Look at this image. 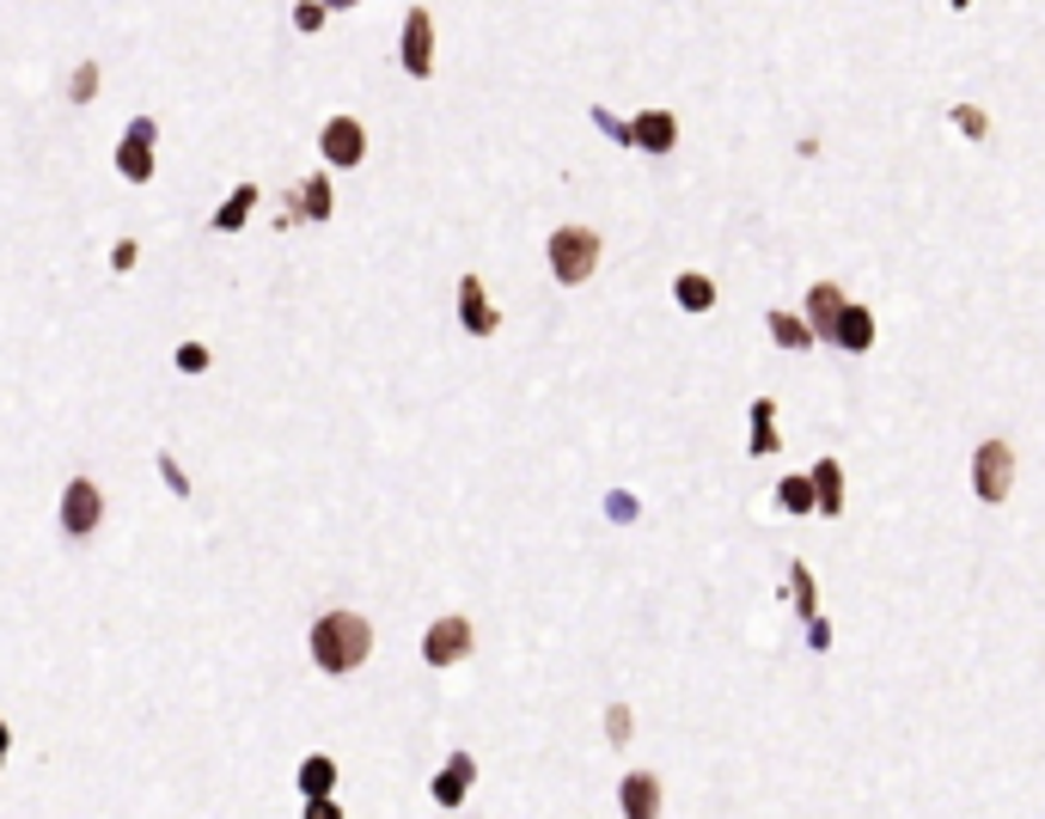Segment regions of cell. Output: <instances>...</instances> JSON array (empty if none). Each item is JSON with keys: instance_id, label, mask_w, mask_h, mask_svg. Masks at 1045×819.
<instances>
[{"instance_id": "1", "label": "cell", "mask_w": 1045, "mask_h": 819, "mask_svg": "<svg viewBox=\"0 0 1045 819\" xmlns=\"http://www.w3.org/2000/svg\"><path fill=\"white\" fill-rule=\"evenodd\" d=\"M368 654H373V624L361 612H324L312 624V661L324 673H355Z\"/></svg>"}, {"instance_id": "2", "label": "cell", "mask_w": 1045, "mask_h": 819, "mask_svg": "<svg viewBox=\"0 0 1045 819\" xmlns=\"http://www.w3.org/2000/svg\"><path fill=\"white\" fill-rule=\"evenodd\" d=\"M600 251L605 245L593 227H556L544 257H551V276L563 281V288H581V281H593V269H600Z\"/></svg>"}, {"instance_id": "3", "label": "cell", "mask_w": 1045, "mask_h": 819, "mask_svg": "<svg viewBox=\"0 0 1045 819\" xmlns=\"http://www.w3.org/2000/svg\"><path fill=\"white\" fill-rule=\"evenodd\" d=\"M1014 490V447L1009 441H978V453H972V495L978 502H1009Z\"/></svg>"}, {"instance_id": "4", "label": "cell", "mask_w": 1045, "mask_h": 819, "mask_svg": "<svg viewBox=\"0 0 1045 819\" xmlns=\"http://www.w3.org/2000/svg\"><path fill=\"white\" fill-rule=\"evenodd\" d=\"M98 520H105V495H98L93 478H74L62 490V532L68 539H93Z\"/></svg>"}, {"instance_id": "5", "label": "cell", "mask_w": 1045, "mask_h": 819, "mask_svg": "<svg viewBox=\"0 0 1045 819\" xmlns=\"http://www.w3.org/2000/svg\"><path fill=\"white\" fill-rule=\"evenodd\" d=\"M398 56H404V74H410V80H429L434 74V19H429V7H410V13H404Z\"/></svg>"}, {"instance_id": "6", "label": "cell", "mask_w": 1045, "mask_h": 819, "mask_svg": "<svg viewBox=\"0 0 1045 819\" xmlns=\"http://www.w3.org/2000/svg\"><path fill=\"white\" fill-rule=\"evenodd\" d=\"M319 154L331 159L337 171L361 166V159H368V129L355 123V117H331V123L319 129Z\"/></svg>"}, {"instance_id": "7", "label": "cell", "mask_w": 1045, "mask_h": 819, "mask_svg": "<svg viewBox=\"0 0 1045 819\" xmlns=\"http://www.w3.org/2000/svg\"><path fill=\"white\" fill-rule=\"evenodd\" d=\"M471 654V624L465 618H434L429 636H422V661L429 666H459Z\"/></svg>"}, {"instance_id": "8", "label": "cell", "mask_w": 1045, "mask_h": 819, "mask_svg": "<svg viewBox=\"0 0 1045 819\" xmlns=\"http://www.w3.org/2000/svg\"><path fill=\"white\" fill-rule=\"evenodd\" d=\"M630 141H636V154H673L678 147V117L661 110V105H648L642 117H630Z\"/></svg>"}, {"instance_id": "9", "label": "cell", "mask_w": 1045, "mask_h": 819, "mask_svg": "<svg viewBox=\"0 0 1045 819\" xmlns=\"http://www.w3.org/2000/svg\"><path fill=\"white\" fill-rule=\"evenodd\" d=\"M459 325L471 330V337H495V330H502V312H495V300L483 294L477 276H459Z\"/></svg>"}, {"instance_id": "10", "label": "cell", "mask_w": 1045, "mask_h": 819, "mask_svg": "<svg viewBox=\"0 0 1045 819\" xmlns=\"http://www.w3.org/2000/svg\"><path fill=\"white\" fill-rule=\"evenodd\" d=\"M844 288L838 281H819L814 294H807V325H814V337L819 342H838V318H844Z\"/></svg>"}, {"instance_id": "11", "label": "cell", "mask_w": 1045, "mask_h": 819, "mask_svg": "<svg viewBox=\"0 0 1045 819\" xmlns=\"http://www.w3.org/2000/svg\"><path fill=\"white\" fill-rule=\"evenodd\" d=\"M617 802H624L630 819H654L661 814V783H654V771H630L617 783Z\"/></svg>"}, {"instance_id": "12", "label": "cell", "mask_w": 1045, "mask_h": 819, "mask_svg": "<svg viewBox=\"0 0 1045 819\" xmlns=\"http://www.w3.org/2000/svg\"><path fill=\"white\" fill-rule=\"evenodd\" d=\"M293 220H331V178L324 171H312L293 196V208H281V227H293Z\"/></svg>"}, {"instance_id": "13", "label": "cell", "mask_w": 1045, "mask_h": 819, "mask_svg": "<svg viewBox=\"0 0 1045 819\" xmlns=\"http://www.w3.org/2000/svg\"><path fill=\"white\" fill-rule=\"evenodd\" d=\"M471 783H477V758H471V752H453V758H446V771L434 776V802H441V807H459Z\"/></svg>"}, {"instance_id": "14", "label": "cell", "mask_w": 1045, "mask_h": 819, "mask_svg": "<svg viewBox=\"0 0 1045 819\" xmlns=\"http://www.w3.org/2000/svg\"><path fill=\"white\" fill-rule=\"evenodd\" d=\"M838 349L868 356V349H875V312H868V306H844V318H838Z\"/></svg>"}, {"instance_id": "15", "label": "cell", "mask_w": 1045, "mask_h": 819, "mask_svg": "<svg viewBox=\"0 0 1045 819\" xmlns=\"http://www.w3.org/2000/svg\"><path fill=\"white\" fill-rule=\"evenodd\" d=\"M807 478H814L819 514H831V520H838V514H844V465H838V459H819Z\"/></svg>"}, {"instance_id": "16", "label": "cell", "mask_w": 1045, "mask_h": 819, "mask_svg": "<svg viewBox=\"0 0 1045 819\" xmlns=\"http://www.w3.org/2000/svg\"><path fill=\"white\" fill-rule=\"evenodd\" d=\"M765 330H770V342H777V349H814V325H807V318H795V312H770L765 318Z\"/></svg>"}, {"instance_id": "17", "label": "cell", "mask_w": 1045, "mask_h": 819, "mask_svg": "<svg viewBox=\"0 0 1045 819\" xmlns=\"http://www.w3.org/2000/svg\"><path fill=\"white\" fill-rule=\"evenodd\" d=\"M117 171H123L129 184H147V178H154V141L123 135V147H117Z\"/></svg>"}, {"instance_id": "18", "label": "cell", "mask_w": 1045, "mask_h": 819, "mask_svg": "<svg viewBox=\"0 0 1045 819\" xmlns=\"http://www.w3.org/2000/svg\"><path fill=\"white\" fill-rule=\"evenodd\" d=\"M783 447L777 441V398H753V459H770Z\"/></svg>"}, {"instance_id": "19", "label": "cell", "mask_w": 1045, "mask_h": 819, "mask_svg": "<svg viewBox=\"0 0 1045 819\" xmlns=\"http://www.w3.org/2000/svg\"><path fill=\"white\" fill-rule=\"evenodd\" d=\"M251 208H257V184H239V190H232V196L215 208V232H239V227L251 220Z\"/></svg>"}, {"instance_id": "20", "label": "cell", "mask_w": 1045, "mask_h": 819, "mask_svg": "<svg viewBox=\"0 0 1045 819\" xmlns=\"http://www.w3.org/2000/svg\"><path fill=\"white\" fill-rule=\"evenodd\" d=\"M673 300H678L685 312H709V306H716V281L697 276V269H685V276L673 281Z\"/></svg>"}, {"instance_id": "21", "label": "cell", "mask_w": 1045, "mask_h": 819, "mask_svg": "<svg viewBox=\"0 0 1045 819\" xmlns=\"http://www.w3.org/2000/svg\"><path fill=\"white\" fill-rule=\"evenodd\" d=\"M337 788V758L312 752L307 764H300V795H331Z\"/></svg>"}, {"instance_id": "22", "label": "cell", "mask_w": 1045, "mask_h": 819, "mask_svg": "<svg viewBox=\"0 0 1045 819\" xmlns=\"http://www.w3.org/2000/svg\"><path fill=\"white\" fill-rule=\"evenodd\" d=\"M777 508H783V514H814L819 508L814 478H783V483H777Z\"/></svg>"}, {"instance_id": "23", "label": "cell", "mask_w": 1045, "mask_h": 819, "mask_svg": "<svg viewBox=\"0 0 1045 819\" xmlns=\"http://www.w3.org/2000/svg\"><path fill=\"white\" fill-rule=\"evenodd\" d=\"M789 588H795V612H801V618H819V605H814V575H807V563H789Z\"/></svg>"}, {"instance_id": "24", "label": "cell", "mask_w": 1045, "mask_h": 819, "mask_svg": "<svg viewBox=\"0 0 1045 819\" xmlns=\"http://www.w3.org/2000/svg\"><path fill=\"white\" fill-rule=\"evenodd\" d=\"M68 98H74V105H93L98 98V68L93 62H80L74 74H68Z\"/></svg>"}, {"instance_id": "25", "label": "cell", "mask_w": 1045, "mask_h": 819, "mask_svg": "<svg viewBox=\"0 0 1045 819\" xmlns=\"http://www.w3.org/2000/svg\"><path fill=\"white\" fill-rule=\"evenodd\" d=\"M324 19H331V7H324V0H300V7H293V32H324Z\"/></svg>"}, {"instance_id": "26", "label": "cell", "mask_w": 1045, "mask_h": 819, "mask_svg": "<svg viewBox=\"0 0 1045 819\" xmlns=\"http://www.w3.org/2000/svg\"><path fill=\"white\" fill-rule=\"evenodd\" d=\"M953 123H960V135H972V141L990 135V117H984L978 105H953Z\"/></svg>"}, {"instance_id": "27", "label": "cell", "mask_w": 1045, "mask_h": 819, "mask_svg": "<svg viewBox=\"0 0 1045 819\" xmlns=\"http://www.w3.org/2000/svg\"><path fill=\"white\" fill-rule=\"evenodd\" d=\"M593 123H600L605 135L617 141V147H630V154H636V141H630V123H624V117H612V110H605V105H593Z\"/></svg>"}, {"instance_id": "28", "label": "cell", "mask_w": 1045, "mask_h": 819, "mask_svg": "<svg viewBox=\"0 0 1045 819\" xmlns=\"http://www.w3.org/2000/svg\"><path fill=\"white\" fill-rule=\"evenodd\" d=\"M605 734H612V746H630V710H624V703L605 710Z\"/></svg>"}, {"instance_id": "29", "label": "cell", "mask_w": 1045, "mask_h": 819, "mask_svg": "<svg viewBox=\"0 0 1045 819\" xmlns=\"http://www.w3.org/2000/svg\"><path fill=\"white\" fill-rule=\"evenodd\" d=\"M159 478H166V490H171V495H190V478H184V465L171 459V453H159Z\"/></svg>"}, {"instance_id": "30", "label": "cell", "mask_w": 1045, "mask_h": 819, "mask_svg": "<svg viewBox=\"0 0 1045 819\" xmlns=\"http://www.w3.org/2000/svg\"><path fill=\"white\" fill-rule=\"evenodd\" d=\"M171 361H178V373H202L208 368V349H202V342H178V356Z\"/></svg>"}, {"instance_id": "31", "label": "cell", "mask_w": 1045, "mask_h": 819, "mask_svg": "<svg viewBox=\"0 0 1045 819\" xmlns=\"http://www.w3.org/2000/svg\"><path fill=\"white\" fill-rule=\"evenodd\" d=\"M135 257H141L135 239H117V245H110V269H117V276H129V269H135Z\"/></svg>"}, {"instance_id": "32", "label": "cell", "mask_w": 1045, "mask_h": 819, "mask_svg": "<svg viewBox=\"0 0 1045 819\" xmlns=\"http://www.w3.org/2000/svg\"><path fill=\"white\" fill-rule=\"evenodd\" d=\"M307 819H343V807L331 795H307Z\"/></svg>"}, {"instance_id": "33", "label": "cell", "mask_w": 1045, "mask_h": 819, "mask_svg": "<svg viewBox=\"0 0 1045 819\" xmlns=\"http://www.w3.org/2000/svg\"><path fill=\"white\" fill-rule=\"evenodd\" d=\"M807 649H831V624L826 618H807Z\"/></svg>"}, {"instance_id": "34", "label": "cell", "mask_w": 1045, "mask_h": 819, "mask_svg": "<svg viewBox=\"0 0 1045 819\" xmlns=\"http://www.w3.org/2000/svg\"><path fill=\"white\" fill-rule=\"evenodd\" d=\"M123 135H135V141H159V123H154V117H135Z\"/></svg>"}, {"instance_id": "35", "label": "cell", "mask_w": 1045, "mask_h": 819, "mask_svg": "<svg viewBox=\"0 0 1045 819\" xmlns=\"http://www.w3.org/2000/svg\"><path fill=\"white\" fill-rule=\"evenodd\" d=\"M605 508H612V520H630V514H636V502H630V495H624V490H617L612 502H605Z\"/></svg>"}, {"instance_id": "36", "label": "cell", "mask_w": 1045, "mask_h": 819, "mask_svg": "<svg viewBox=\"0 0 1045 819\" xmlns=\"http://www.w3.org/2000/svg\"><path fill=\"white\" fill-rule=\"evenodd\" d=\"M7 746H13V727L0 722V771H7Z\"/></svg>"}, {"instance_id": "37", "label": "cell", "mask_w": 1045, "mask_h": 819, "mask_svg": "<svg viewBox=\"0 0 1045 819\" xmlns=\"http://www.w3.org/2000/svg\"><path fill=\"white\" fill-rule=\"evenodd\" d=\"M324 7H337V13H349V7H361V0H324Z\"/></svg>"}, {"instance_id": "38", "label": "cell", "mask_w": 1045, "mask_h": 819, "mask_svg": "<svg viewBox=\"0 0 1045 819\" xmlns=\"http://www.w3.org/2000/svg\"><path fill=\"white\" fill-rule=\"evenodd\" d=\"M948 7H953V13H966V7H972V0H948Z\"/></svg>"}]
</instances>
